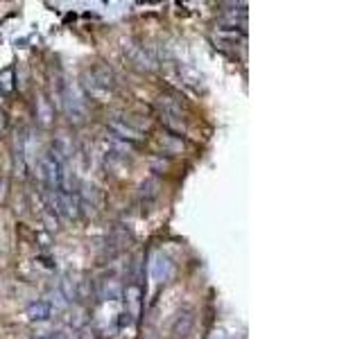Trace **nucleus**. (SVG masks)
<instances>
[{
	"label": "nucleus",
	"instance_id": "f03ea898",
	"mask_svg": "<svg viewBox=\"0 0 362 339\" xmlns=\"http://www.w3.org/2000/svg\"><path fill=\"white\" fill-rule=\"evenodd\" d=\"M50 314H52V307L48 301H36L27 307V317L32 321H45L50 319Z\"/></svg>",
	"mask_w": 362,
	"mask_h": 339
},
{
	"label": "nucleus",
	"instance_id": "20e7f679",
	"mask_svg": "<svg viewBox=\"0 0 362 339\" xmlns=\"http://www.w3.org/2000/svg\"><path fill=\"white\" fill-rule=\"evenodd\" d=\"M12 91H14V71L5 68V71H0V93H12Z\"/></svg>",
	"mask_w": 362,
	"mask_h": 339
},
{
	"label": "nucleus",
	"instance_id": "39448f33",
	"mask_svg": "<svg viewBox=\"0 0 362 339\" xmlns=\"http://www.w3.org/2000/svg\"><path fill=\"white\" fill-rule=\"evenodd\" d=\"M38 339H59V337H55V335H52V337H38Z\"/></svg>",
	"mask_w": 362,
	"mask_h": 339
},
{
	"label": "nucleus",
	"instance_id": "7ed1b4c3",
	"mask_svg": "<svg viewBox=\"0 0 362 339\" xmlns=\"http://www.w3.org/2000/svg\"><path fill=\"white\" fill-rule=\"evenodd\" d=\"M109 127H111L113 132L118 134L120 138H127V141H141V134H138L134 127L125 125V122H120V120H111V122H109Z\"/></svg>",
	"mask_w": 362,
	"mask_h": 339
},
{
	"label": "nucleus",
	"instance_id": "f257e3e1",
	"mask_svg": "<svg viewBox=\"0 0 362 339\" xmlns=\"http://www.w3.org/2000/svg\"><path fill=\"white\" fill-rule=\"evenodd\" d=\"M41 174L45 179V186L50 190H57L61 186V167L55 156H43L41 159Z\"/></svg>",
	"mask_w": 362,
	"mask_h": 339
}]
</instances>
